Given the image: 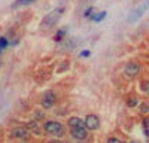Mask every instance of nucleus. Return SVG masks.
<instances>
[{"mask_svg": "<svg viewBox=\"0 0 149 143\" xmlns=\"http://www.w3.org/2000/svg\"><path fill=\"white\" fill-rule=\"evenodd\" d=\"M61 14H63V9H54L52 12H49V14L42 19L40 27L43 30H49L51 27H54V24L58 21V18L61 17Z\"/></svg>", "mask_w": 149, "mask_h": 143, "instance_id": "1", "label": "nucleus"}, {"mask_svg": "<svg viewBox=\"0 0 149 143\" xmlns=\"http://www.w3.org/2000/svg\"><path fill=\"white\" fill-rule=\"evenodd\" d=\"M149 8V0H146L145 3H142L140 6H137L136 9H133L131 12H130V15H128V22H136L137 19H140L142 18V15L146 12V9Z\"/></svg>", "mask_w": 149, "mask_h": 143, "instance_id": "2", "label": "nucleus"}, {"mask_svg": "<svg viewBox=\"0 0 149 143\" xmlns=\"http://www.w3.org/2000/svg\"><path fill=\"white\" fill-rule=\"evenodd\" d=\"M45 130L48 131L49 134H52V136H57V137H61L64 134V128L63 125H61L60 122H54V121H49L45 124Z\"/></svg>", "mask_w": 149, "mask_h": 143, "instance_id": "3", "label": "nucleus"}, {"mask_svg": "<svg viewBox=\"0 0 149 143\" xmlns=\"http://www.w3.org/2000/svg\"><path fill=\"white\" fill-rule=\"evenodd\" d=\"M73 130H72V136L76 139V140H84L85 137H86V130H85V127L82 125V124H79V125H74V127H72Z\"/></svg>", "mask_w": 149, "mask_h": 143, "instance_id": "4", "label": "nucleus"}, {"mask_svg": "<svg viewBox=\"0 0 149 143\" xmlns=\"http://www.w3.org/2000/svg\"><path fill=\"white\" fill-rule=\"evenodd\" d=\"M85 127L88 130H97L100 127V121H98V118L95 115H88L85 119Z\"/></svg>", "mask_w": 149, "mask_h": 143, "instance_id": "5", "label": "nucleus"}, {"mask_svg": "<svg viewBox=\"0 0 149 143\" xmlns=\"http://www.w3.org/2000/svg\"><path fill=\"white\" fill-rule=\"evenodd\" d=\"M139 72H140V66H139L137 63H128V64L125 66V75H127L128 78L137 76Z\"/></svg>", "mask_w": 149, "mask_h": 143, "instance_id": "6", "label": "nucleus"}, {"mask_svg": "<svg viewBox=\"0 0 149 143\" xmlns=\"http://www.w3.org/2000/svg\"><path fill=\"white\" fill-rule=\"evenodd\" d=\"M55 101V94L52 91H46L45 95H43V101H42V106L45 107V109H49V107H52Z\"/></svg>", "mask_w": 149, "mask_h": 143, "instance_id": "7", "label": "nucleus"}, {"mask_svg": "<svg viewBox=\"0 0 149 143\" xmlns=\"http://www.w3.org/2000/svg\"><path fill=\"white\" fill-rule=\"evenodd\" d=\"M12 137L14 139H27L29 137V133L26 128H15L14 131H12Z\"/></svg>", "mask_w": 149, "mask_h": 143, "instance_id": "8", "label": "nucleus"}, {"mask_svg": "<svg viewBox=\"0 0 149 143\" xmlns=\"http://www.w3.org/2000/svg\"><path fill=\"white\" fill-rule=\"evenodd\" d=\"M103 18H106V12H100V14H97V15H93V21L94 22H100Z\"/></svg>", "mask_w": 149, "mask_h": 143, "instance_id": "9", "label": "nucleus"}, {"mask_svg": "<svg viewBox=\"0 0 149 143\" xmlns=\"http://www.w3.org/2000/svg\"><path fill=\"white\" fill-rule=\"evenodd\" d=\"M79 124H82V122H81V118H78V116H73V118L69 119V125H70V127L79 125Z\"/></svg>", "mask_w": 149, "mask_h": 143, "instance_id": "10", "label": "nucleus"}, {"mask_svg": "<svg viewBox=\"0 0 149 143\" xmlns=\"http://www.w3.org/2000/svg\"><path fill=\"white\" fill-rule=\"evenodd\" d=\"M8 46V40H6V37H0V48H6Z\"/></svg>", "mask_w": 149, "mask_h": 143, "instance_id": "11", "label": "nucleus"}, {"mask_svg": "<svg viewBox=\"0 0 149 143\" xmlns=\"http://www.w3.org/2000/svg\"><path fill=\"white\" fill-rule=\"evenodd\" d=\"M31 2H34V0H17L15 5H29V3H31Z\"/></svg>", "mask_w": 149, "mask_h": 143, "instance_id": "12", "label": "nucleus"}, {"mask_svg": "<svg viewBox=\"0 0 149 143\" xmlns=\"http://www.w3.org/2000/svg\"><path fill=\"white\" fill-rule=\"evenodd\" d=\"M143 127H145V130H146V133H149V118L143 119Z\"/></svg>", "mask_w": 149, "mask_h": 143, "instance_id": "13", "label": "nucleus"}, {"mask_svg": "<svg viewBox=\"0 0 149 143\" xmlns=\"http://www.w3.org/2000/svg\"><path fill=\"white\" fill-rule=\"evenodd\" d=\"M63 34H64V30H60V31L57 33V36H55V40H60L61 37H63Z\"/></svg>", "mask_w": 149, "mask_h": 143, "instance_id": "14", "label": "nucleus"}, {"mask_svg": "<svg viewBox=\"0 0 149 143\" xmlns=\"http://www.w3.org/2000/svg\"><path fill=\"white\" fill-rule=\"evenodd\" d=\"M142 112H149V107H148V104H142Z\"/></svg>", "mask_w": 149, "mask_h": 143, "instance_id": "15", "label": "nucleus"}, {"mask_svg": "<svg viewBox=\"0 0 149 143\" xmlns=\"http://www.w3.org/2000/svg\"><path fill=\"white\" fill-rule=\"evenodd\" d=\"M81 57H90V51H82L81 52Z\"/></svg>", "mask_w": 149, "mask_h": 143, "instance_id": "16", "label": "nucleus"}, {"mask_svg": "<svg viewBox=\"0 0 149 143\" xmlns=\"http://www.w3.org/2000/svg\"><path fill=\"white\" fill-rule=\"evenodd\" d=\"M136 104H137V100H134V99L128 101V106H136Z\"/></svg>", "mask_w": 149, "mask_h": 143, "instance_id": "17", "label": "nucleus"}, {"mask_svg": "<svg viewBox=\"0 0 149 143\" xmlns=\"http://www.w3.org/2000/svg\"><path fill=\"white\" fill-rule=\"evenodd\" d=\"M109 143H119L118 139H109Z\"/></svg>", "mask_w": 149, "mask_h": 143, "instance_id": "18", "label": "nucleus"}]
</instances>
